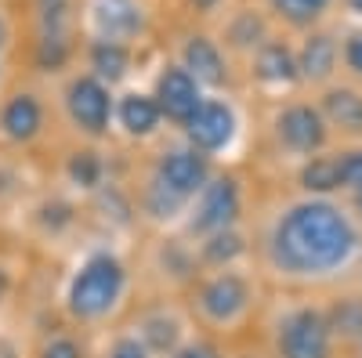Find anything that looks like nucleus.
I'll use <instances>...</instances> for the list:
<instances>
[{
  "instance_id": "9",
  "label": "nucleus",
  "mask_w": 362,
  "mask_h": 358,
  "mask_svg": "<svg viewBox=\"0 0 362 358\" xmlns=\"http://www.w3.org/2000/svg\"><path fill=\"white\" fill-rule=\"evenodd\" d=\"M326 119L312 105H286L276 116V138L286 153L293 156H319V148L326 145Z\"/></svg>"
},
{
  "instance_id": "10",
  "label": "nucleus",
  "mask_w": 362,
  "mask_h": 358,
  "mask_svg": "<svg viewBox=\"0 0 362 358\" xmlns=\"http://www.w3.org/2000/svg\"><path fill=\"white\" fill-rule=\"evenodd\" d=\"M87 22H90L95 40L127 44L145 29V11L138 0H90Z\"/></svg>"
},
{
  "instance_id": "27",
  "label": "nucleus",
  "mask_w": 362,
  "mask_h": 358,
  "mask_svg": "<svg viewBox=\"0 0 362 358\" xmlns=\"http://www.w3.org/2000/svg\"><path fill=\"white\" fill-rule=\"evenodd\" d=\"M167 358H225L218 344H210V340H185L181 347H174Z\"/></svg>"
},
{
  "instance_id": "15",
  "label": "nucleus",
  "mask_w": 362,
  "mask_h": 358,
  "mask_svg": "<svg viewBox=\"0 0 362 358\" xmlns=\"http://www.w3.org/2000/svg\"><path fill=\"white\" fill-rule=\"evenodd\" d=\"M181 66H185L199 83H210V87L225 83V58H221L218 44L206 40V37H189L185 51H181Z\"/></svg>"
},
{
  "instance_id": "2",
  "label": "nucleus",
  "mask_w": 362,
  "mask_h": 358,
  "mask_svg": "<svg viewBox=\"0 0 362 358\" xmlns=\"http://www.w3.org/2000/svg\"><path fill=\"white\" fill-rule=\"evenodd\" d=\"M127 264L112 250H87L62 286V311L73 326H102L127 297Z\"/></svg>"
},
{
  "instance_id": "1",
  "label": "nucleus",
  "mask_w": 362,
  "mask_h": 358,
  "mask_svg": "<svg viewBox=\"0 0 362 358\" xmlns=\"http://www.w3.org/2000/svg\"><path fill=\"white\" fill-rule=\"evenodd\" d=\"M355 228L329 199L293 203L268 232V257L276 272L293 279L329 275L351 257Z\"/></svg>"
},
{
  "instance_id": "19",
  "label": "nucleus",
  "mask_w": 362,
  "mask_h": 358,
  "mask_svg": "<svg viewBox=\"0 0 362 358\" xmlns=\"http://www.w3.org/2000/svg\"><path fill=\"white\" fill-rule=\"evenodd\" d=\"M337 66V44L329 40L326 33H315L305 40V47H300V58H297V69L305 80H326L329 73H334Z\"/></svg>"
},
{
  "instance_id": "4",
  "label": "nucleus",
  "mask_w": 362,
  "mask_h": 358,
  "mask_svg": "<svg viewBox=\"0 0 362 358\" xmlns=\"http://www.w3.org/2000/svg\"><path fill=\"white\" fill-rule=\"evenodd\" d=\"M334 326L319 308H293L276 326V358H329Z\"/></svg>"
},
{
  "instance_id": "12",
  "label": "nucleus",
  "mask_w": 362,
  "mask_h": 358,
  "mask_svg": "<svg viewBox=\"0 0 362 358\" xmlns=\"http://www.w3.org/2000/svg\"><path fill=\"white\" fill-rule=\"evenodd\" d=\"M47 127L44 102L33 91H15L0 105V138L8 145H33Z\"/></svg>"
},
{
  "instance_id": "25",
  "label": "nucleus",
  "mask_w": 362,
  "mask_h": 358,
  "mask_svg": "<svg viewBox=\"0 0 362 358\" xmlns=\"http://www.w3.org/2000/svg\"><path fill=\"white\" fill-rule=\"evenodd\" d=\"M276 4V11L286 18V22H293V25H308L329 0H272Z\"/></svg>"
},
{
  "instance_id": "7",
  "label": "nucleus",
  "mask_w": 362,
  "mask_h": 358,
  "mask_svg": "<svg viewBox=\"0 0 362 358\" xmlns=\"http://www.w3.org/2000/svg\"><path fill=\"white\" fill-rule=\"evenodd\" d=\"M210 156H203L199 148L192 145H181V148H170L156 160V170H153V181L160 189H167L174 199H181L185 206H192V199L203 192V185L210 181Z\"/></svg>"
},
{
  "instance_id": "3",
  "label": "nucleus",
  "mask_w": 362,
  "mask_h": 358,
  "mask_svg": "<svg viewBox=\"0 0 362 358\" xmlns=\"http://www.w3.org/2000/svg\"><path fill=\"white\" fill-rule=\"evenodd\" d=\"M66 119L73 124V131L87 141H102L112 127V116H116V98L109 91V83H102L98 76L90 73H76L66 83Z\"/></svg>"
},
{
  "instance_id": "11",
  "label": "nucleus",
  "mask_w": 362,
  "mask_h": 358,
  "mask_svg": "<svg viewBox=\"0 0 362 358\" xmlns=\"http://www.w3.org/2000/svg\"><path fill=\"white\" fill-rule=\"evenodd\" d=\"M199 80L185 69V66H167L160 76H156V105L167 119H174V124L185 127L189 124V116L203 105V91H199Z\"/></svg>"
},
{
  "instance_id": "22",
  "label": "nucleus",
  "mask_w": 362,
  "mask_h": 358,
  "mask_svg": "<svg viewBox=\"0 0 362 358\" xmlns=\"http://www.w3.org/2000/svg\"><path fill=\"white\" fill-rule=\"evenodd\" d=\"M66 177H69V185L80 189V192H95L102 185V177H105V163L98 153H90V148H83V153H73L69 163H66Z\"/></svg>"
},
{
  "instance_id": "17",
  "label": "nucleus",
  "mask_w": 362,
  "mask_h": 358,
  "mask_svg": "<svg viewBox=\"0 0 362 358\" xmlns=\"http://www.w3.org/2000/svg\"><path fill=\"white\" fill-rule=\"evenodd\" d=\"M300 185L312 196H329L344 189V153L341 156H308L305 170H300Z\"/></svg>"
},
{
  "instance_id": "23",
  "label": "nucleus",
  "mask_w": 362,
  "mask_h": 358,
  "mask_svg": "<svg viewBox=\"0 0 362 358\" xmlns=\"http://www.w3.org/2000/svg\"><path fill=\"white\" fill-rule=\"evenodd\" d=\"M33 358H87V347H83V340L73 330H58V333H47L37 344Z\"/></svg>"
},
{
  "instance_id": "18",
  "label": "nucleus",
  "mask_w": 362,
  "mask_h": 358,
  "mask_svg": "<svg viewBox=\"0 0 362 358\" xmlns=\"http://www.w3.org/2000/svg\"><path fill=\"white\" fill-rule=\"evenodd\" d=\"M243 253H247V243H243V235H239V228H225V232H214V235L199 239V261L206 268H214V272L232 268Z\"/></svg>"
},
{
  "instance_id": "32",
  "label": "nucleus",
  "mask_w": 362,
  "mask_h": 358,
  "mask_svg": "<svg viewBox=\"0 0 362 358\" xmlns=\"http://www.w3.org/2000/svg\"><path fill=\"white\" fill-rule=\"evenodd\" d=\"M358 337H362V330H358Z\"/></svg>"
},
{
  "instance_id": "29",
  "label": "nucleus",
  "mask_w": 362,
  "mask_h": 358,
  "mask_svg": "<svg viewBox=\"0 0 362 358\" xmlns=\"http://www.w3.org/2000/svg\"><path fill=\"white\" fill-rule=\"evenodd\" d=\"M0 358H18V347L11 340H4V337H0Z\"/></svg>"
},
{
  "instance_id": "21",
  "label": "nucleus",
  "mask_w": 362,
  "mask_h": 358,
  "mask_svg": "<svg viewBox=\"0 0 362 358\" xmlns=\"http://www.w3.org/2000/svg\"><path fill=\"white\" fill-rule=\"evenodd\" d=\"M257 76H261L264 83H276V87L293 83V80L300 76L293 51H290L286 44H264L261 54H257Z\"/></svg>"
},
{
  "instance_id": "24",
  "label": "nucleus",
  "mask_w": 362,
  "mask_h": 358,
  "mask_svg": "<svg viewBox=\"0 0 362 358\" xmlns=\"http://www.w3.org/2000/svg\"><path fill=\"white\" fill-rule=\"evenodd\" d=\"M98 358H156V354L145 347V340H141L134 330H127V333H116V337L102 347Z\"/></svg>"
},
{
  "instance_id": "31",
  "label": "nucleus",
  "mask_w": 362,
  "mask_h": 358,
  "mask_svg": "<svg viewBox=\"0 0 362 358\" xmlns=\"http://www.w3.org/2000/svg\"><path fill=\"white\" fill-rule=\"evenodd\" d=\"M348 4H351V8H355V11L362 15V0H348Z\"/></svg>"
},
{
  "instance_id": "26",
  "label": "nucleus",
  "mask_w": 362,
  "mask_h": 358,
  "mask_svg": "<svg viewBox=\"0 0 362 358\" xmlns=\"http://www.w3.org/2000/svg\"><path fill=\"white\" fill-rule=\"evenodd\" d=\"M344 189L351 192L355 210L362 214V148L358 153H344Z\"/></svg>"
},
{
  "instance_id": "8",
  "label": "nucleus",
  "mask_w": 362,
  "mask_h": 358,
  "mask_svg": "<svg viewBox=\"0 0 362 358\" xmlns=\"http://www.w3.org/2000/svg\"><path fill=\"white\" fill-rule=\"evenodd\" d=\"M185 138L192 148H199L203 156H214V153H225L235 138V112L228 102H218V98H203V105L189 116L185 124Z\"/></svg>"
},
{
  "instance_id": "14",
  "label": "nucleus",
  "mask_w": 362,
  "mask_h": 358,
  "mask_svg": "<svg viewBox=\"0 0 362 358\" xmlns=\"http://www.w3.org/2000/svg\"><path fill=\"white\" fill-rule=\"evenodd\" d=\"M134 333L145 340V347L153 351L156 358H167L174 347L185 344V340H181V337H185V326H181V318L174 311H167V308L145 311L138 318V326H134Z\"/></svg>"
},
{
  "instance_id": "13",
  "label": "nucleus",
  "mask_w": 362,
  "mask_h": 358,
  "mask_svg": "<svg viewBox=\"0 0 362 358\" xmlns=\"http://www.w3.org/2000/svg\"><path fill=\"white\" fill-rule=\"evenodd\" d=\"M112 124L124 131L127 138H153L163 124V112L156 105L153 95H141V91H131L116 102V116Z\"/></svg>"
},
{
  "instance_id": "5",
  "label": "nucleus",
  "mask_w": 362,
  "mask_h": 358,
  "mask_svg": "<svg viewBox=\"0 0 362 358\" xmlns=\"http://www.w3.org/2000/svg\"><path fill=\"white\" fill-rule=\"evenodd\" d=\"M239 210H243V196H239V181H235V177H225V174L221 177H210V181L203 185V192L189 206L185 228H189V235L206 239V235H214V232L235 228Z\"/></svg>"
},
{
  "instance_id": "6",
  "label": "nucleus",
  "mask_w": 362,
  "mask_h": 358,
  "mask_svg": "<svg viewBox=\"0 0 362 358\" xmlns=\"http://www.w3.org/2000/svg\"><path fill=\"white\" fill-rule=\"evenodd\" d=\"M247 308H250V282L232 268L206 275L196 290V311L210 326H235L247 315Z\"/></svg>"
},
{
  "instance_id": "16",
  "label": "nucleus",
  "mask_w": 362,
  "mask_h": 358,
  "mask_svg": "<svg viewBox=\"0 0 362 358\" xmlns=\"http://www.w3.org/2000/svg\"><path fill=\"white\" fill-rule=\"evenodd\" d=\"M131 69V51L127 44H116V40H90L87 47V73L98 76L102 83H119Z\"/></svg>"
},
{
  "instance_id": "28",
  "label": "nucleus",
  "mask_w": 362,
  "mask_h": 358,
  "mask_svg": "<svg viewBox=\"0 0 362 358\" xmlns=\"http://www.w3.org/2000/svg\"><path fill=\"white\" fill-rule=\"evenodd\" d=\"M344 62L351 73L362 76V33H351V40L344 44Z\"/></svg>"
},
{
  "instance_id": "30",
  "label": "nucleus",
  "mask_w": 362,
  "mask_h": 358,
  "mask_svg": "<svg viewBox=\"0 0 362 358\" xmlns=\"http://www.w3.org/2000/svg\"><path fill=\"white\" fill-rule=\"evenodd\" d=\"M189 4H192L196 11H214V8H218V0H189Z\"/></svg>"
},
{
  "instance_id": "20",
  "label": "nucleus",
  "mask_w": 362,
  "mask_h": 358,
  "mask_svg": "<svg viewBox=\"0 0 362 358\" xmlns=\"http://www.w3.org/2000/svg\"><path fill=\"white\" fill-rule=\"evenodd\" d=\"M322 119L329 127H341L351 134H362V98L355 91H329L322 98Z\"/></svg>"
}]
</instances>
